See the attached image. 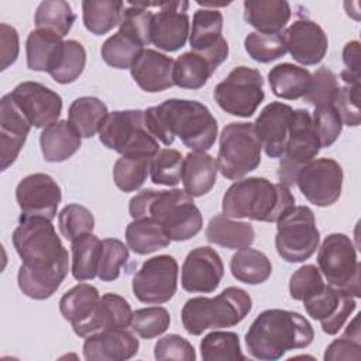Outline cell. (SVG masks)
I'll return each mask as SVG.
<instances>
[{"instance_id": "54", "label": "cell", "mask_w": 361, "mask_h": 361, "mask_svg": "<svg viewBox=\"0 0 361 361\" xmlns=\"http://www.w3.org/2000/svg\"><path fill=\"white\" fill-rule=\"evenodd\" d=\"M312 121L320 142V148H327L333 145L341 134L343 121L333 104L314 107Z\"/></svg>"}, {"instance_id": "19", "label": "cell", "mask_w": 361, "mask_h": 361, "mask_svg": "<svg viewBox=\"0 0 361 361\" xmlns=\"http://www.w3.org/2000/svg\"><path fill=\"white\" fill-rule=\"evenodd\" d=\"M223 14L216 8H199L193 14L189 44L217 68L228 56V44L221 35Z\"/></svg>"}, {"instance_id": "27", "label": "cell", "mask_w": 361, "mask_h": 361, "mask_svg": "<svg viewBox=\"0 0 361 361\" xmlns=\"http://www.w3.org/2000/svg\"><path fill=\"white\" fill-rule=\"evenodd\" d=\"M39 145L47 162H63L78 152L82 137L68 120H59L42 130Z\"/></svg>"}, {"instance_id": "47", "label": "cell", "mask_w": 361, "mask_h": 361, "mask_svg": "<svg viewBox=\"0 0 361 361\" xmlns=\"http://www.w3.org/2000/svg\"><path fill=\"white\" fill-rule=\"evenodd\" d=\"M244 48L254 61L261 63L276 61L288 52L282 34H262L258 31L245 37Z\"/></svg>"}, {"instance_id": "21", "label": "cell", "mask_w": 361, "mask_h": 361, "mask_svg": "<svg viewBox=\"0 0 361 361\" xmlns=\"http://www.w3.org/2000/svg\"><path fill=\"white\" fill-rule=\"evenodd\" d=\"M293 109L282 102H271L255 118L254 130L262 149L269 158H282L285 154Z\"/></svg>"}, {"instance_id": "6", "label": "cell", "mask_w": 361, "mask_h": 361, "mask_svg": "<svg viewBox=\"0 0 361 361\" xmlns=\"http://www.w3.org/2000/svg\"><path fill=\"white\" fill-rule=\"evenodd\" d=\"M252 299L241 288L228 286L214 298L197 296L186 300L182 307V324L192 336L207 329L233 327L251 312Z\"/></svg>"}, {"instance_id": "52", "label": "cell", "mask_w": 361, "mask_h": 361, "mask_svg": "<svg viewBox=\"0 0 361 361\" xmlns=\"http://www.w3.org/2000/svg\"><path fill=\"white\" fill-rule=\"evenodd\" d=\"M324 285L326 283L319 268L316 265L306 264L292 274L289 279V293L292 299L305 302L320 293Z\"/></svg>"}, {"instance_id": "43", "label": "cell", "mask_w": 361, "mask_h": 361, "mask_svg": "<svg viewBox=\"0 0 361 361\" xmlns=\"http://www.w3.org/2000/svg\"><path fill=\"white\" fill-rule=\"evenodd\" d=\"M142 49L144 47L135 39L117 31L103 42L100 54L109 66L116 69H130Z\"/></svg>"}, {"instance_id": "4", "label": "cell", "mask_w": 361, "mask_h": 361, "mask_svg": "<svg viewBox=\"0 0 361 361\" xmlns=\"http://www.w3.org/2000/svg\"><path fill=\"white\" fill-rule=\"evenodd\" d=\"M133 219H152L159 223L172 241H186L203 227V216L193 197L185 190L144 189L128 204Z\"/></svg>"}, {"instance_id": "20", "label": "cell", "mask_w": 361, "mask_h": 361, "mask_svg": "<svg viewBox=\"0 0 361 361\" xmlns=\"http://www.w3.org/2000/svg\"><path fill=\"white\" fill-rule=\"evenodd\" d=\"M307 314L320 322L326 334H337L350 314L355 310L357 302L347 292L326 283L323 290L303 302Z\"/></svg>"}, {"instance_id": "16", "label": "cell", "mask_w": 361, "mask_h": 361, "mask_svg": "<svg viewBox=\"0 0 361 361\" xmlns=\"http://www.w3.org/2000/svg\"><path fill=\"white\" fill-rule=\"evenodd\" d=\"M16 199L21 216H41L54 220L62 192L52 176L47 173H31L17 185Z\"/></svg>"}, {"instance_id": "2", "label": "cell", "mask_w": 361, "mask_h": 361, "mask_svg": "<svg viewBox=\"0 0 361 361\" xmlns=\"http://www.w3.org/2000/svg\"><path fill=\"white\" fill-rule=\"evenodd\" d=\"M144 120L149 133L169 147L179 137L192 151L210 149L217 137V121L210 110L197 100L168 99L148 107Z\"/></svg>"}, {"instance_id": "56", "label": "cell", "mask_w": 361, "mask_h": 361, "mask_svg": "<svg viewBox=\"0 0 361 361\" xmlns=\"http://www.w3.org/2000/svg\"><path fill=\"white\" fill-rule=\"evenodd\" d=\"M154 357L159 361H164V360L195 361L196 353L193 345L182 336L168 334L155 343Z\"/></svg>"}, {"instance_id": "5", "label": "cell", "mask_w": 361, "mask_h": 361, "mask_svg": "<svg viewBox=\"0 0 361 361\" xmlns=\"http://www.w3.org/2000/svg\"><path fill=\"white\" fill-rule=\"evenodd\" d=\"M293 206L295 196L288 186L261 176L235 180L221 200L224 216L265 223H276Z\"/></svg>"}, {"instance_id": "33", "label": "cell", "mask_w": 361, "mask_h": 361, "mask_svg": "<svg viewBox=\"0 0 361 361\" xmlns=\"http://www.w3.org/2000/svg\"><path fill=\"white\" fill-rule=\"evenodd\" d=\"M312 73L302 66L283 62L274 66L268 73L272 93L285 100H296L306 94Z\"/></svg>"}, {"instance_id": "28", "label": "cell", "mask_w": 361, "mask_h": 361, "mask_svg": "<svg viewBox=\"0 0 361 361\" xmlns=\"http://www.w3.org/2000/svg\"><path fill=\"white\" fill-rule=\"evenodd\" d=\"M217 161L203 151H192L183 158V190L192 197H200L212 190L217 179Z\"/></svg>"}, {"instance_id": "57", "label": "cell", "mask_w": 361, "mask_h": 361, "mask_svg": "<svg viewBox=\"0 0 361 361\" xmlns=\"http://www.w3.org/2000/svg\"><path fill=\"white\" fill-rule=\"evenodd\" d=\"M0 58H1V71H6L13 65L20 52V38L14 27L1 23L0 24Z\"/></svg>"}, {"instance_id": "50", "label": "cell", "mask_w": 361, "mask_h": 361, "mask_svg": "<svg viewBox=\"0 0 361 361\" xmlns=\"http://www.w3.org/2000/svg\"><path fill=\"white\" fill-rule=\"evenodd\" d=\"M128 261V247L118 238L102 240V252L97 276L103 282H111L120 276V269Z\"/></svg>"}, {"instance_id": "22", "label": "cell", "mask_w": 361, "mask_h": 361, "mask_svg": "<svg viewBox=\"0 0 361 361\" xmlns=\"http://www.w3.org/2000/svg\"><path fill=\"white\" fill-rule=\"evenodd\" d=\"M282 35L286 51L302 65H316L322 62L329 48L324 30L317 23L307 18L296 20Z\"/></svg>"}, {"instance_id": "7", "label": "cell", "mask_w": 361, "mask_h": 361, "mask_svg": "<svg viewBox=\"0 0 361 361\" xmlns=\"http://www.w3.org/2000/svg\"><path fill=\"white\" fill-rule=\"evenodd\" d=\"M100 142L121 155L154 157L158 140L149 133L142 110H116L109 113L99 131Z\"/></svg>"}, {"instance_id": "29", "label": "cell", "mask_w": 361, "mask_h": 361, "mask_svg": "<svg viewBox=\"0 0 361 361\" xmlns=\"http://www.w3.org/2000/svg\"><path fill=\"white\" fill-rule=\"evenodd\" d=\"M290 6L285 0H245L244 18L258 32L281 34L290 20Z\"/></svg>"}, {"instance_id": "1", "label": "cell", "mask_w": 361, "mask_h": 361, "mask_svg": "<svg viewBox=\"0 0 361 361\" xmlns=\"http://www.w3.org/2000/svg\"><path fill=\"white\" fill-rule=\"evenodd\" d=\"M13 245L23 261L17 275L20 290L35 300L51 298L69 272V254L52 220L20 216Z\"/></svg>"}, {"instance_id": "36", "label": "cell", "mask_w": 361, "mask_h": 361, "mask_svg": "<svg viewBox=\"0 0 361 361\" xmlns=\"http://www.w3.org/2000/svg\"><path fill=\"white\" fill-rule=\"evenodd\" d=\"M217 68L203 54L183 52L173 65V85L182 89L203 87Z\"/></svg>"}, {"instance_id": "38", "label": "cell", "mask_w": 361, "mask_h": 361, "mask_svg": "<svg viewBox=\"0 0 361 361\" xmlns=\"http://www.w3.org/2000/svg\"><path fill=\"white\" fill-rule=\"evenodd\" d=\"M230 269L237 281L247 285H258L271 276L272 264L262 251L245 247L231 257Z\"/></svg>"}, {"instance_id": "13", "label": "cell", "mask_w": 361, "mask_h": 361, "mask_svg": "<svg viewBox=\"0 0 361 361\" xmlns=\"http://www.w3.org/2000/svg\"><path fill=\"white\" fill-rule=\"evenodd\" d=\"M178 262L162 254L147 259L133 278V293L149 305H161L173 298L178 288Z\"/></svg>"}, {"instance_id": "42", "label": "cell", "mask_w": 361, "mask_h": 361, "mask_svg": "<svg viewBox=\"0 0 361 361\" xmlns=\"http://www.w3.org/2000/svg\"><path fill=\"white\" fill-rule=\"evenodd\" d=\"M200 354L204 361H244L240 337L233 331H212L200 341Z\"/></svg>"}, {"instance_id": "9", "label": "cell", "mask_w": 361, "mask_h": 361, "mask_svg": "<svg viewBox=\"0 0 361 361\" xmlns=\"http://www.w3.org/2000/svg\"><path fill=\"white\" fill-rule=\"evenodd\" d=\"M317 265L327 283L354 298L361 296V265L355 247L348 235L343 233L329 234L319 248Z\"/></svg>"}, {"instance_id": "55", "label": "cell", "mask_w": 361, "mask_h": 361, "mask_svg": "<svg viewBox=\"0 0 361 361\" xmlns=\"http://www.w3.org/2000/svg\"><path fill=\"white\" fill-rule=\"evenodd\" d=\"M333 107L338 113L343 124L357 127L361 121V111H360V85L350 86L345 85L338 87Z\"/></svg>"}, {"instance_id": "10", "label": "cell", "mask_w": 361, "mask_h": 361, "mask_svg": "<svg viewBox=\"0 0 361 361\" xmlns=\"http://www.w3.org/2000/svg\"><path fill=\"white\" fill-rule=\"evenodd\" d=\"M275 248L286 262L309 259L320 243L313 210L307 206H293L278 221Z\"/></svg>"}, {"instance_id": "49", "label": "cell", "mask_w": 361, "mask_h": 361, "mask_svg": "<svg viewBox=\"0 0 361 361\" xmlns=\"http://www.w3.org/2000/svg\"><path fill=\"white\" fill-rule=\"evenodd\" d=\"M58 226L62 237L73 241L76 237L92 233L94 228V217L89 209L82 204H66L58 214Z\"/></svg>"}, {"instance_id": "34", "label": "cell", "mask_w": 361, "mask_h": 361, "mask_svg": "<svg viewBox=\"0 0 361 361\" xmlns=\"http://www.w3.org/2000/svg\"><path fill=\"white\" fill-rule=\"evenodd\" d=\"M107 116V106L93 96L75 99L68 110V121L82 138H90L99 133Z\"/></svg>"}, {"instance_id": "48", "label": "cell", "mask_w": 361, "mask_h": 361, "mask_svg": "<svg viewBox=\"0 0 361 361\" xmlns=\"http://www.w3.org/2000/svg\"><path fill=\"white\" fill-rule=\"evenodd\" d=\"M171 316L165 307L151 306L133 312V317L130 326L135 334L141 338L151 340L162 333H165L169 327Z\"/></svg>"}, {"instance_id": "11", "label": "cell", "mask_w": 361, "mask_h": 361, "mask_svg": "<svg viewBox=\"0 0 361 361\" xmlns=\"http://www.w3.org/2000/svg\"><path fill=\"white\" fill-rule=\"evenodd\" d=\"M216 103L228 114L251 117L264 102V78L259 71L235 66L213 90Z\"/></svg>"}, {"instance_id": "45", "label": "cell", "mask_w": 361, "mask_h": 361, "mask_svg": "<svg viewBox=\"0 0 361 361\" xmlns=\"http://www.w3.org/2000/svg\"><path fill=\"white\" fill-rule=\"evenodd\" d=\"M183 157L178 149H159L151 159L149 176L155 185L175 186L182 179Z\"/></svg>"}, {"instance_id": "32", "label": "cell", "mask_w": 361, "mask_h": 361, "mask_svg": "<svg viewBox=\"0 0 361 361\" xmlns=\"http://www.w3.org/2000/svg\"><path fill=\"white\" fill-rule=\"evenodd\" d=\"M206 238L212 244L240 250L254 243L255 230L252 224L247 221H235L224 214H216L206 227Z\"/></svg>"}, {"instance_id": "58", "label": "cell", "mask_w": 361, "mask_h": 361, "mask_svg": "<svg viewBox=\"0 0 361 361\" xmlns=\"http://www.w3.org/2000/svg\"><path fill=\"white\" fill-rule=\"evenodd\" d=\"M343 62L345 68L341 71V79L350 85H360V42L350 41L343 48Z\"/></svg>"}, {"instance_id": "39", "label": "cell", "mask_w": 361, "mask_h": 361, "mask_svg": "<svg viewBox=\"0 0 361 361\" xmlns=\"http://www.w3.org/2000/svg\"><path fill=\"white\" fill-rule=\"evenodd\" d=\"M72 275L76 281H92L97 276L102 241L93 233H86L71 241Z\"/></svg>"}, {"instance_id": "35", "label": "cell", "mask_w": 361, "mask_h": 361, "mask_svg": "<svg viewBox=\"0 0 361 361\" xmlns=\"http://www.w3.org/2000/svg\"><path fill=\"white\" fill-rule=\"evenodd\" d=\"M126 241L131 251L138 255H147L168 247L172 240L159 223L147 217L133 219L126 228Z\"/></svg>"}, {"instance_id": "26", "label": "cell", "mask_w": 361, "mask_h": 361, "mask_svg": "<svg viewBox=\"0 0 361 361\" xmlns=\"http://www.w3.org/2000/svg\"><path fill=\"white\" fill-rule=\"evenodd\" d=\"M99 290L89 283H78L71 288L59 300V310L65 320L72 324L76 336L82 337V333L90 322L99 302Z\"/></svg>"}, {"instance_id": "31", "label": "cell", "mask_w": 361, "mask_h": 361, "mask_svg": "<svg viewBox=\"0 0 361 361\" xmlns=\"http://www.w3.org/2000/svg\"><path fill=\"white\" fill-rule=\"evenodd\" d=\"M133 310L130 303L117 293H104L100 302L83 330L82 337H87L93 333L110 330V329H126L130 326Z\"/></svg>"}, {"instance_id": "44", "label": "cell", "mask_w": 361, "mask_h": 361, "mask_svg": "<svg viewBox=\"0 0 361 361\" xmlns=\"http://www.w3.org/2000/svg\"><path fill=\"white\" fill-rule=\"evenodd\" d=\"M85 65L86 51L83 45L76 39H68L63 44V49L56 66L49 75L55 82L61 85H68L75 82L82 75Z\"/></svg>"}, {"instance_id": "15", "label": "cell", "mask_w": 361, "mask_h": 361, "mask_svg": "<svg viewBox=\"0 0 361 361\" xmlns=\"http://www.w3.org/2000/svg\"><path fill=\"white\" fill-rule=\"evenodd\" d=\"M10 96L35 128H45L58 121L61 116V96L39 82H21L10 92Z\"/></svg>"}, {"instance_id": "25", "label": "cell", "mask_w": 361, "mask_h": 361, "mask_svg": "<svg viewBox=\"0 0 361 361\" xmlns=\"http://www.w3.org/2000/svg\"><path fill=\"white\" fill-rule=\"evenodd\" d=\"M175 61L155 49L144 48L130 68L134 82L148 93L164 92L173 86Z\"/></svg>"}, {"instance_id": "3", "label": "cell", "mask_w": 361, "mask_h": 361, "mask_svg": "<svg viewBox=\"0 0 361 361\" xmlns=\"http://www.w3.org/2000/svg\"><path fill=\"white\" fill-rule=\"evenodd\" d=\"M313 338L314 330L300 313L267 309L251 323L245 334V345L251 357L275 361L289 350L307 347Z\"/></svg>"}, {"instance_id": "40", "label": "cell", "mask_w": 361, "mask_h": 361, "mask_svg": "<svg viewBox=\"0 0 361 361\" xmlns=\"http://www.w3.org/2000/svg\"><path fill=\"white\" fill-rule=\"evenodd\" d=\"M75 20L76 16L71 4L63 0L41 1L34 16L37 30L51 31L62 38L71 31Z\"/></svg>"}, {"instance_id": "17", "label": "cell", "mask_w": 361, "mask_h": 361, "mask_svg": "<svg viewBox=\"0 0 361 361\" xmlns=\"http://www.w3.org/2000/svg\"><path fill=\"white\" fill-rule=\"evenodd\" d=\"M159 11L154 14L151 24V42L162 51L180 49L189 37L190 20L188 1H161Z\"/></svg>"}, {"instance_id": "30", "label": "cell", "mask_w": 361, "mask_h": 361, "mask_svg": "<svg viewBox=\"0 0 361 361\" xmlns=\"http://www.w3.org/2000/svg\"><path fill=\"white\" fill-rule=\"evenodd\" d=\"M63 44L65 41L62 39V37L51 31H31L25 41L27 66L31 71L51 73L58 63V59L63 49Z\"/></svg>"}, {"instance_id": "23", "label": "cell", "mask_w": 361, "mask_h": 361, "mask_svg": "<svg viewBox=\"0 0 361 361\" xmlns=\"http://www.w3.org/2000/svg\"><path fill=\"white\" fill-rule=\"evenodd\" d=\"M31 123L11 99L10 93L4 94L0 100V166L6 171L17 159Z\"/></svg>"}, {"instance_id": "12", "label": "cell", "mask_w": 361, "mask_h": 361, "mask_svg": "<svg viewBox=\"0 0 361 361\" xmlns=\"http://www.w3.org/2000/svg\"><path fill=\"white\" fill-rule=\"evenodd\" d=\"M319 151L320 142L316 135L310 113L303 109L293 110L285 154L281 158L278 169L279 183L288 188L295 185L299 169L316 159Z\"/></svg>"}, {"instance_id": "53", "label": "cell", "mask_w": 361, "mask_h": 361, "mask_svg": "<svg viewBox=\"0 0 361 361\" xmlns=\"http://www.w3.org/2000/svg\"><path fill=\"white\" fill-rule=\"evenodd\" d=\"M338 87L340 86L334 72L326 66H322L312 75L310 85L306 94L303 96V100L309 104H313L314 107L333 104Z\"/></svg>"}, {"instance_id": "18", "label": "cell", "mask_w": 361, "mask_h": 361, "mask_svg": "<svg viewBox=\"0 0 361 361\" xmlns=\"http://www.w3.org/2000/svg\"><path fill=\"white\" fill-rule=\"evenodd\" d=\"M224 275V265L219 252L210 247L192 250L182 265L180 285L190 293L214 292Z\"/></svg>"}, {"instance_id": "37", "label": "cell", "mask_w": 361, "mask_h": 361, "mask_svg": "<svg viewBox=\"0 0 361 361\" xmlns=\"http://www.w3.org/2000/svg\"><path fill=\"white\" fill-rule=\"evenodd\" d=\"M126 7L120 0H85L82 1V20L87 31L103 35L120 24Z\"/></svg>"}, {"instance_id": "8", "label": "cell", "mask_w": 361, "mask_h": 361, "mask_svg": "<svg viewBox=\"0 0 361 361\" xmlns=\"http://www.w3.org/2000/svg\"><path fill=\"white\" fill-rule=\"evenodd\" d=\"M261 142L252 123H230L220 134L217 168L230 180H238L261 164Z\"/></svg>"}, {"instance_id": "51", "label": "cell", "mask_w": 361, "mask_h": 361, "mask_svg": "<svg viewBox=\"0 0 361 361\" xmlns=\"http://www.w3.org/2000/svg\"><path fill=\"white\" fill-rule=\"evenodd\" d=\"M323 358L326 361H340V360L360 361L361 360V334H360V326H358V316H355L350 322L344 334L340 338L331 341L327 345Z\"/></svg>"}, {"instance_id": "46", "label": "cell", "mask_w": 361, "mask_h": 361, "mask_svg": "<svg viewBox=\"0 0 361 361\" xmlns=\"http://www.w3.org/2000/svg\"><path fill=\"white\" fill-rule=\"evenodd\" d=\"M154 13L140 3H130L123 13L118 31L131 37L142 47L151 44V24Z\"/></svg>"}, {"instance_id": "24", "label": "cell", "mask_w": 361, "mask_h": 361, "mask_svg": "<svg viewBox=\"0 0 361 361\" xmlns=\"http://www.w3.org/2000/svg\"><path fill=\"white\" fill-rule=\"evenodd\" d=\"M138 338L126 329H110L93 333L83 343L87 361H124L138 351Z\"/></svg>"}, {"instance_id": "14", "label": "cell", "mask_w": 361, "mask_h": 361, "mask_svg": "<svg viewBox=\"0 0 361 361\" xmlns=\"http://www.w3.org/2000/svg\"><path fill=\"white\" fill-rule=\"evenodd\" d=\"M343 178V168L336 159L319 158L299 169L295 185L310 203L327 207L338 200Z\"/></svg>"}, {"instance_id": "41", "label": "cell", "mask_w": 361, "mask_h": 361, "mask_svg": "<svg viewBox=\"0 0 361 361\" xmlns=\"http://www.w3.org/2000/svg\"><path fill=\"white\" fill-rule=\"evenodd\" d=\"M152 157L148 155H121L113 166V179L123 192H134L147 180Z\"/></svg>"}]
</instances>
